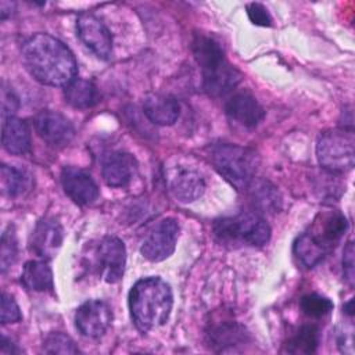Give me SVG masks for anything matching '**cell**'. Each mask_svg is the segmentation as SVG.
Listing matches in <instances>:
<instances>
[{"label": "cell", "mask_w": 355, "mask_h": 355, "mask_svg": "<svg viewBox=\"0 0 355 355\" xmlns=\"http://www.w3.org/2000/svg\"><path fill=\"white\" fill-rule=\"evenodd\" d=\"M164 179L169 193L180 202L198 200L205 190V180L200 171L184 164L165 166Z\"/></svg>", "instance_id": "10"}, {"label": "cell", "mask_w": 355, "mask_h": 355, "mask_svg": "<svg viewBox=\"0 0 355 355\" xmlns=\"http://www.w3.org/2000/svg\"><path fill=\"white\" fill-rule=\"evenodd\" d=\"M319 345V329L313 324H304L297 329L286 341V351L290 354H312Z\"/></svg>", "instance_id": "24"}, {"label": "cell", "mask_w": 355, "mask_h": 355, "mask_svg": "<svg viewBox=\"0 0 355 355\" xmlns=\"http://www.w3.org/2000/svg\"><path fill=\"white\" fill-rule=\"evenodd\" d=\"M61 186L64 193L78 205H90L100 194L93 178L76 166H65L62 169Z\"/></svg>", "instance_id": "16"}, {"label": "cell", "mask_w": 355, "mask_h": 355, "mask_svg": "<svg viewBox=\"0 0 355 355\" xmlns=\"http://www.w3.org/2000/svg\"><path fill=\"white\" fill-rule=\"evenodd\" d=\"M301 311L304 315L312 319H320L329 315L333 309V302L320 294H308L304 295L300 301Z\"/></svg>", "instance_id": "26"}, {"label": "cell", "mask_w": 355, "mask_h": 355, "mask_svg": "<svg viewBox=\"0 0 355 355\" xmlns=\"http://www.w3.org/2000/svg\"><path fill=\"white\" fill-rule=\"evenodd\" d=\"M144 115L155 125H173L180 114V105L176 98L165 94L151 93L143 101Z\"/></svg>", "instance_id": "19"}, {"label": "cell", "mask_w": 355, "mask_h": 355, "mask_svg": "<svg viewBox=\"0 0 355 355\" xmlns=\"http://www.w3.org/2000/svg\"><path fill=\"white\" fill-rule=\"evenodd\" d=\"M208 157L214 168L237 190H245L257 172V154L245 147L219 143L212 144Z\"/></svg>", "instance_id": "6"}, {"label": "cell", "mask_w": 355, "mask_h": 355, "mask_svg": "<svg viewBox=\"0 0 355 355\" xmlns=\"http://www.w3.org/2000/svg\"><path fill=\"white\" fill-rule=\"evenodd\" d=\"M225 112L232 122L247 129L258 126L265 116L262 105L245 90L236 92L226 100Z\"/></svg>", "instance_id": "15"}, {"label": "cell", "mask_w": 355, "mask_h": 355, "mask_svg": "<svg viewBox=\"0 0 355 355\" xmlns=\"http://www.w3.org/2000/svg\"><path fill=\"white\" fill-rule=\"evenodd\" d=\"M64 233L58 220L54 218H42L33 227L29 237V250L42 259L53 258L61 244Z\"/></svg>", "instance_id": "14"}, {"label": "cell", "mask_w": 355, "mask_h": 355, "mask_svg": "<svg viewBox=\"0 0 355 355\" xmlns=\"http://www.w3.org/2000/svg\"><path fill=\"white\" fill-rule=\"evenodd\" d=\"M355 137L352 128H338L320 135L316 144L319 164L330 173H345L354 166Z\"/></svg>", "instance_id": "8"}, {"label": "cell", "mask_w": 355, "mask_h": 355, "mask_svg": "<svg viewBox=\"0 0 355 355\" xmlns=\"http://www.w3.org/2000/svg\"><path fill=\"white\" fill-rule=\"evenodd\" d=\"M0 354L1 355H14V354H19V349L17 348L15 344L11 343V340H8L6 336H1Z\"/></svg>", "instance_id": "33"}, {"label": "cell", "mask_w": 355, "mask_h": 355, "mask_svg": "<svg viewBox=\"0 0 355 355\" xmlns=\"http://www.w3.org/2000/svg\"><path fill=\"white\" fill-rule=\"evenodd\" d=\"M43 352L46 354H78L79 349L69 336L55 331L50 333L43 341Z\"/></svg>", "instance_id": "28"}, {"label": "cell", "mask_w": 355, "mask_h": 355, "mask_svg": "<svg viewBox=\"0 0 355 355\" xmlns=\"http://www.w3.org/2000/svg\"><path fill=\"white\" fill-rule=\"evenodd\" d=\"M33 125L39 137L49 146L57 148L67 146L75 135L71 121L62 114L51 110L40 111L35 116Z\"/></svg>", "instance_id": "13"}, {"label": "cell", "mask_w": 355, "mask_h": 355, "mask_svg": "<svg viewBox=\"0 0 355 355\" xmlns=\"http://www.w3.org/2000/svg\"><path fill=\"white\" fill-rule=\"evenodd\" d=\"M22 319V313L19 311L18 304L15 302V300L7 294V293H1V311H0V320L3 324L7 323H17Z\"/></svg>", "instance_id": "29"}, {"label": "cell", "mask_w": 355, "mask_h": 355, "mask_svg": "<svg viewBox=\"0 0 355 355\" xmlns=\"http://www.w3.org/2000/svg\"><path fill=\"white\" fill-rule=\"evenodd\" d=\"M21 283L25 288L36 293H51L54 288L53 272L46 259H32L24 265Z\"/></svg>", "instance_id": "21"}, {"label": "cell", "mask_w": 355, "mask_h": 355, "mask_svg": "<svg viewBox=\"0 0 355 355\" xmlns=\"http://www.w3.org/2000/svg\"><path fill=\"white\" fill-rule=\"evenodd\" d=\"M191 50L202 75L204 90L212 97L229 94L240 82L241 73L227 61L219 43L211 36L197 33Z\"/></svg>", "instance_id": "4"}, {"label": "cell", "mask_w": 355, "mask_h": 355, "mask_svg": "<svg viewBox=\"0 0 355 355\" xmlns=\"http://www.w3.org/2000/svg\"><path fill=\"white\" fill-rule=\"evenodd\" d=\"M205 334L209 347L218 352H225L247 341L245 329L232 319L211 322Z\"/></svg>", "instance_id": "18"}, {"label": "cell", "mask_w": 355, "mask_h": 355, "mask_svg": "<svg viewBox=\"0 0 355 355\" xmlns=\"http://www.w3.org/2000/svg\"><path fill=\"white\" fill-rule=\"evenodd\" d=\"M137 171L133 155L122 151H112L105 155L101 166L104 182L111 187H125L130 183Z\"/></svg>", "instance_id": "17"}, {"label": "cell", "mask_w": 355, "mask_h": 355, "mask_svg": "<svg viewBox=\"0 0 355 355\" xmlns=\"http://www.w3.org/2000/svg\"><path fill=\"white\" fill-rule=\"evenodd\" d=\"M212 230L220 244L230 247H261L270 239L269 225L258 214L250 211L216 219Z\"/></svg>", "instance_id": "5"}, {"label": "cell", "mask_w": 355, "mask_h": 355, "mask_svg": "<svg viewBox=\"0 0 355 355\" xmlns=\"http://www.w3.org/2000/svg\"><path fill=\"white\" fill-rule=\"evenodd\" d=\"M347 229V218L340 211L333 208L320 211L294 241L295 258L306 268L316 266L334 250Z\"/></svg>", "instance_id": "2"}, {"label": "cell", "mask_w": 355, "mask_h": 355, "mask_svg": "<svg viewBox=\"0 0 355 355\" xmlns=\"http://www.w3.org/2000/svg\"><path fill=\"white\" fill-rule=\"evenodd\" d=\"M14 7V3L11 1H1L0 3V14H1V19H6L8 15H11V8Z\"/></svg>", "instance_id": "34"}, {"label": "cell", "mask_w": 355, "mask_h": 355, "mask_svg": "<svg viewBox=\"0 0 355 355\" xmlns=\"http://www.w3.org/2000/svg\"><path fill=\"white\" fill-rule=\"evenodd\" d=\"M1 105H3V118L12 116V114L18 110V98L14 96L12 92H7L3 89L1 93Z\"/></svg>", "instance_id": "32"}, {"label": "cell", "mask_w": 355, "mask_h": 355, "mask_svg": "<svg viewBox=\"0 0 355 355\" xmlns=\"http://www.w3.org/2000/svg\"><path fill=\"white\" fill-rule=\"evenodd\" d=\"M251 190V198L254 205L258 207L262 212H277L282 205V198L275 186L269 182H255V179L248 186Z\"/></svg>", "instance_id": "25"}, {"label": "cell", "mask_w": 355, "mask_h": 355, "mask_svg": "<svg viewBox=\"0 0 355 355\" xmlns=\"http://www.w3.org/2000/svg\"><path fill=\"white\" fill-rule=\"evenodd\" d=\"M343 255H344L343 257L344 277H345L347 283H349L352 286V283H354V244H352V241H349L347 244Z\"/></svg>", "instance_id": "31"}, {"label": "cell", "mask_w": 355, "mask_h": 355, "mask_svg": "<svg viewBox=\"0 0 355 355\" xmlns=\"http://www.w3.org/2000/svg\"><path fill=\"white\" fill-rule=\"evenodd\" d=\"M128 300L132 320L143 333L165 324L173 305L171 286L157 276L137 280Z\"/></svg>", "instance_id": "3"}, {"label": "cell", "mask_w": 355, "mask_h": 355, "mask_svg": "<svg viewBox=\"0 0 355 355\" xmlns=\"http://www.w3.org/2000/svg\"><path fill=\"white\" fill-rule=\"evenodd\" d=\"M18 255V244L15 237V230L12 226H8L3 236H1V245H0V265L1 272L6 273L8 268L15 262Z\"/></svg>", "instance_id": "27"}, {"label": "cell", "mask_w": 355, "mask_h": 355, "mask_svg": "<svg viewBox=\"0 0 355 355\" xmlns=\"http://www.w3.org/2000/svg\"><path fill=\"white\" fill-rule=\"evenodd\" d=\"M83 258L87 269L107 283H116L123 276L126 248L118 237L104 236L87 243Z\"/></svg>", "instance_id": "7"}, {"label": "cell", "mask_w": 355, "mask_h": 355, "mask_svg": "<svg viewBox=\"0 0 355 355\" xmlns=\"http://www.w3.org/2000/svg\"><path fill=\"white\" fill-rule=\"evenodd\" d=\"M178 237V220L173 218L161 219L146 233L140 245V252L146 259L151 262L164 261L173 254Z\"/></svg>", "instance_id": "9"}, {"label": "cell", "mask_w": 355, "mask_h": 355, "mask_svg": "<svg viewBox=\"0 0 355 355\" xmlns=\"http://www.w3.org/2000/svg\"><path fill=\"white\" fill-rule=\"evenodd\" d=\"M247 15L250 21L254 25L258 26H270L272 25V17L266 7H263L261 3H250L247 4Z\"/></svg>", "instance_id": "30"}, {"label": "cell", "mask_w": 355, "mask_h": 355, "mask_svg": "<svg viewBox=\"0 0 355 355\" xmlns=\"http://www.w3.org/2000/svg\"><path fill=\"white\" fill-rule=\"evenodd\" d=\"M344 311H345V313H347V315L352 316V313H354V308H352V300H349V301L347 302V305H344Z\"/></svg>", "instance_id": "35"}, {"label": "cell", "mask_w": 355, "mask_h": 355, "mask_svg": "<svg viewBox=\"0 0 355 355\" xmlns=\"http://www.w3.org/2000/svg\"><path fill=\"white\" fill-rule=\"evenodd\" d=\"M76 32L82 43L98 58L108 60L112 53V36L108 28L92 14H80L76 19Z\"/></svg>", "instance_id": "12"}, {"label": "cell", "mask_w": 355, "mask_h": 355, "mask_svg": "<svg viewBox=\"0 0 355 355\" xmlns=\"http://www.w3.org/2000/svg\"><path fill=\"white\" fill-rule=\"evenodd\" d=\"M26 71L47 86H67L76 78L78 64L72 51L57 37L36 33L21 49Z\"/></svg>", "instance_id": "1"}, {"label": "cell", "mask_w": 355, "mask_h": 355, "mask_svg": "<svg viewBox=\"0 0 355 355\" xmlns=\"http://www.w3.org/2000/svg\"><path fill=\"white\" fill-rule=\"evenodd\" d=\"M1 193L7 197L22 196L31 186V176L24 171L12 165H1L0 171Z\"/></svg>", "instance_id": "23"}, {"label": "cell", "mask_w": 355, "mask_h": 355, "mask_svg": "<svg viewBox=\"0 0 355 355\" xmlns=\"http://www.w3.org/2000/svg\"><path fill=\"white\" fill-rule=\"evenodd\" d=\"M64 97L69 105L80 110L90 108L100 100L98 90L94 83L80 78H75L64 87Z\"/></svg>", "instance_id": "22"}, {"label": "cell", "mask_w": 355, "mask_h": 355, "mask_svg": "<svg viewBox=\"0 0 355 355\" xmlns=\"http://www.w3.org/2000/svg\"><path fill=\"white\" fill-rule=\"evenodd\" d=\"M112 312L107 302L89 300L83 302L75 313V326L79 333L89 338L101 337L110 327Z\"/></svg>", "instance_id": "11"}, {"label": "cell", "mask_w": 355, "mask_h": 355, "mask_svg": "<svg viewBox=\"0 0 355 355\" xmlns=\"http://www.w3.org/2000/svg\"><path fill=\"white\" fill-rule=\"evenodd\" d=\"M1 143L10 154L21 155L28 153L31 150V130L26 122L15 116L4 118Z\"/></svg>", "instance_id": "20"}]
</instances>
